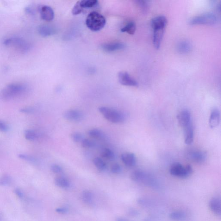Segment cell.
Listing matches in <instances>:
<instances>
[{
    "instance_id": "obj_1",
    "label": "cell",
    "mask_w": 221,
    "mask_h": 221,
    "mask_svg": "<svg viewBox=\"0 0 221 221\" xmlns=\"http://www.w3.org/2000/svg\"><path fill=\"white\" fill-rule=\"evenodd\" d=\"M28 89L27 85L24 83H12L3 88L0 96L3 100L8 101L24 94Z\"/></svg>"
},
{
    "instance_id": "obj_2",
    "label": "cell",
    "mask_w": 221,
    "mask_h": 221,
    "mask_svg": "<svg viewBox=\"0 0 221 221\" xmlns=\"http://www.w3.org/2000/svg\"><path fill=\"white\" fill-rule=\"evenodd\" d=\"M130 177L133 182L141 183L150 187L155 189L159 187V184L155 178L143 171H134L130 174Z\"/></svg>"
},
{
    "instance_id": "obj_3",
    "label": "cell",
    "mask_w": 221,
    "mask_h": 221,
    "mask_svg": "<svg viewBox=\"0 0 221 221\" xmlns=\"http://www.w3.org/2000/svg\"><path fill=\"white\" fill-rule=\"evenodd\" d=\"M3 44L7 47L14 48L21 53L27 52L30 49L29 43L24 38L18 36L7 38L4 41Z\"/></svg>"
},
{
    "instance_id": "obj_4",
    "label": "cell",
    "mask_w": 221,
    "mask_h": 221,
    "mask_svg": "<svg viewBox=\"0 0 221 221\" xmlns=\"http://www.w3.org/2000/svg\"><path fill=\"white\" fill-rule=\"evenodd\" d=\"M86 24L87 27L91 30L99 31L106 25V19L101 14L97 12L93 11L87 16Z\"/></svg>"
},
{
    "instance_id": "obj_5",
    "label": "cell",
    "mask_w": 221,
    "mask_h": 221,
    "mask_svg": "<svg viewBox=\"0 0 221 221\" xmlns=\"http://www.w3.org/2000/svg\"><path fill=\"white\" fill-rule=\"evenodd\" d=\"M99 110L105 119L110 122L118 123L123 122L125 119L124 114L109 107H100L99 108Z\"/></svg>"
},
{
    "instance_id": "obj_6",
    "label": "cell",
    "mask_w": 221,
    "mask_h": 221,
    "mask_svg": "<svg viewBox=\"0 0 221 221\" xmlns=\"http://www.w3.org/2000/svg\"><path fill=\"white\" fill-rule=\"evenodd\" d=\"M193 172V169L191 165L184 166L178 162L172 164L170 169L171 175L182 178L189 176Z\"/></svg>"
},
{
    "instance_id": "obj_7",
    "label": "cell",
    "mask_w": 221,
    "mask_h": 221,
    "mask_svg": "<svg viewBox=\"0 0 221 221\" xmlns=\"http://www.w3.org/2000/svg\"><path fill=\"white\" fill-rule=\"evenodd\" d=\"M217 22L216 15L213 13H208L202 14L192 19L190 24L192 25H214Z\"/></svg>"
},
{
    "instance_id": "obj_8",
    "label": "cell",
    "mask_w": 221,
    "mask_h": 221,
    "mask_svg": "<svg viewBox=\"0 0 221 221\" xmlns=\"http://www.w3.org/2000/svg\"><path fill=\"white\" fill-rule=\"evenodd\" d=\"M207 153L202 150H193L187 153V158L189 160L198 164L204 163L207 159Z\"/></svg>"
},
{
    "instance_id": "obj_9",
    "label": "cell",
    "mask_w": 221,
    "mask_h": 221,
    "mask_svg": "<svg viewBox=\"0 0 221 221\" xmlns=\"http://www.w3.org/2000/svg\"><path fill=\"white\" fill-rule=\"evenodd\" d=\"M177 119L180 126L184 129L192 124L191 113L187 109L182 110L179 113Z\"/></svg>"
},
{
    "instance_id": "obj_10",
    "label": "cell",
    "mask_w": 221,
    "mask_h": 221,
    "mask_svg": "<svg viewBox=\"0 0 221 221\" xmlns=\"http://www.w3.org/2000/svg\"><path fill=\"white\" fill-rule=\"evenodd\" d=\"M119 82L124 86L138 87V83L126 72H120L118 75Z\"/></svg>"
},
{
    "instance_id": "obj_11",
    "label": "cell",
    "mask_w": 221,
    "mask_h": 221,
    "mask_svg": "<svg viewBox=\"0 0 221 221\" xmlns=\"http://www.w3.org/2000/svg\"><path fill=\"white\" fill-rule=\"evenodd\" d=\"M63 117L69 121L79 122L83 119V114L79 110H70L64 113Z\"/></svg>"
},
{
    "instance_id": "obj_12",
    "label": "cell",
    "mask_w": 221,
    "mask_h": 221,
    "mask_svg": "<svg viewBox=\"0 0 221 221\" xmlns=\"http://www.w3.org/2000/svg\"><path fill=\"white\" fill-rule=\"evenodd\" d=\"M153 43L155 47L157 49H159L162 43V38L164 36L165 28L157 27L153 29Z\"/></svg>"
},
{
    "instance_id": "obj_13",
    "label": "cell",
    "mask_w": 221,
    "mask_h": 221,
    "mask_svg": "<svg viewBox=\"0 0 221 221\" xmlns=\"http://www.w3.org/2000/svg\"><path fill=\"white\" fill-rule=\"evenodd\" d=\"M41 17L46 21H50L53 20L55 16L53 10L50 7L44 5L39 7Z\"/></svg>"
},
{
    "instance_id": "obj_14",
    "label": "cell",
    "mask_w": 221,
    "mask_h": 221,
    "mask_svg": "<svg viewBox=\"0 0 221 221\" xmlns=\"http://www.w3.org/2000/svg\"><path fill=\"white\" fill-rule=\"evenodd\" d=\"M121 160L127 166L133 167L136 164L135 155L131 152H125L121 155Z\"/></svg>"
},
{
    "instance_id": "obj_15",
    "label": "cell",
    "mask_w": 221,
    "mask_h": 221,
    "mask_svg": "<svg viewBox=\"0 0 221 221\" xmlns=\"http://www.w3.org/2000/svg\"><path fill=\"white\" fill-rule=\"evenodd\" d=\"M220 121V113L217 109H213L211 113L209 120L210 126L211 129L216 128Z\"/></svg>"
},
{
    "instance_id": "obj_16",
    "label": "cell",
    "mask_w": 221,
    "mask_h": 221,
    "mask_svg": "<svg viewBox=\"0 0 221 221\" xmlns=\"http://www.w3.org/2000/svg\"><path fill=\"white\" fill-rule=\"evenodd\" d=\"M221 199L219 197H215L210 201L209 205L211 210L217 215H221Z\"/></svg>"
},
{
    "instance_id": "obj_17",
    "label": "cell",
    "mask_w": 221,
    "mask_h": 221,
    "mask_svg": "<svg viewBox=\"0 0 221 221\" xmlns=\"http://www.w3.org/2000/svg\"><path fill=\"white\" fill-rule=\"evenodd\" d=\"M124 44L119 42L105 44L102 46V49L105 51L109 52L120 50L124 48Z\"/></svg>"
},
{
    "instance_id": "obj_18",
    "label": "cell",
    "mask_w": 221,
    "mask_h": 221,
    "mask_svg": "<svg viewBox=\"0 0 221 221\" xmlns=\"http://www.w3.org/2000/svg\"><path fill=\"white\" fill-rule=\"evenodd\" d=\"M167 22V20L165 16H158L151 20V25L152 29L157 27L165 28Z\"/></svg>"
},
{
    "instance_id": "obj_19",
    "label": "cell",
    "mask_w": 221,
    "mask_h": 221,
    "mask_svg": "<svg viewBox=\"0 0 221 221\" xmlns=\"http://www.w3.org/2000/svg\"><path fill=\"white\" fill-rule=\"evenodd\" d=\"M38 31L41 36L47 37L55 34V29L47 25H42L38 28Z\"/></svg>"
},
{
    "instance_id": "obj_20",
    "label": "cell",
    "mask_w": 221,
    "mask_h": 221,
    "mask_svg": "<svg viewBox=\"0 0 221 221\" xmlns=\"http://www.w3.org/2000/svg\"><path fill=\"white\" fill-rule=\"evenodd\" d=\"M184 142L185 144L190 145L192 144L193 140V125L191 124L184 129Z\"/></svg>"
},
{
    "instance_id": "obj_21",
    "label": "cell",
    "mask_w": 221,
    "mask_h": 221,
    "mask_svg": "<svg viewBox=\"0 0 221 221\" xmlns=\"http://www.w3.org/2000/svg\"><path fill=\"white\" fill-rule=\"evenodd\" d=\"M192 49V45L186 41L180 42L177 46L178 51L181 54H187L191 52Z\"/></svg>"
},
{
    "instance_id": "obj_22",
    "label": "cell",
    "mask_w": 221,
    "mask_h": 221,
    "mask_svg": "<svg viewBox=\"0 0 221 221\" xmlns=\"http://www.w3.org/2000/svg\"><path fill=\"white\" fill-rule=\"evenodd\" d=\"M169 217L172 220L182 221L186 219L187 214L185 212L183 211H174L170 213Z\"/></svg>"
},
{
    "instance_id": "obj_23",
    "label": "cell",
    "mask_w": 221,
    "mask_h": 221,
    "mask_svg": "<svg viewBox=\"0 0 221 221\" xmlns=\"http://www.w3.org/2000/svg\"><path fill=\"white\" fill-rule=\"evenodd\" d=\"M55 183L57 186L64 188L69 187L70 186L69 181L66 178L63 177H57L55 178Z\"/></svg>"
},
{
    "instance_id": "obj_24",
    "label": "cell",
    "mask_w": 221,
    "mask_h": 221,
    "mask_svg": "<svg viewBox=\"0 0 221 221\" xmlns=\"http://www.w3.org/2000/svg\"><path fill=\"white\" fill-rule=\"evenodd\" d=\"M136 24L133 22H130L123 27L121 29V31L123 33H127L130 35H133L135 32Z\"/></svg>"
},
{
    "instance_id": "obj_25",
    "label": "cell",
    "mask_w": 221,
    "mask_h": 221,
    "mask_svg": "<svg viewBox=\"0 0 221 221\" xmlns=\"http://www.w3.org/2000/svg\"><path fill=\"white\" fill-rule=\"evenodd\" d=\"M94 164L98 170L100 171H104L106 169L107 166L104 161L99 157L95 158L93 160Z\"/></svg>"
},
{
    "instance_id": "obj_26",
    "label": "cell",
    "mask_w": 221,
    "mask_h": 221,
    "mask_svg": "<svg viewBox=\"0 0 221 221\" xmlns=\"http://www.w3.org/2000/svg\"><path fill=\"white\" fill-rule=\"evenodd\" d=\"M80 6L83 8H90L96 6L98 3L97 0H83L79 1Z\"/></svg>"
},
{
    "instance_id": "obj_27",
    "label": "cell",
    "mask_w": 221,
    "mask_h": 221,
    "mask_svg": "<svg viewBox=\"0 0 221 221\" xmlns=\"http://www.w3.org/2000/svg\"><path fill=\"white\" fill-rule=\"evenodd\" d=\"M101 156L103 158L107 160H112L115 158L114 153L109 149H105L103 150Z\"/></svg>"
},
{
    "instance_id": "obj_28",
    "label": "cell",
    "mask_w": 221,
    "mask_h": 221,
    "mask_svg": "<svg viewBox=\"0 0 221 221\" xmlns=\"http://www.w3.org/2000/svg\"><path fill=\"white\" fill-rule=\"evenodd\" d=\"M82 199L85 203L89 204L92 201V193L89 191H84L82 194Z\"/></svg>"
},
{
    "instance_id": "obj_29",
    "label": "cell",
    "mask_w": 221,
    "mask_h": 221,
    "mask_svg": "<svg viewBox=\"0 0 221 221\" xmlns=\"http://www.w3.org/2000/svg\"><path fill=\"white\" fill-rule=\"evenodd\" d=\"M88 133L89 136L95 139H101L103 137L102 131L98 129H91L88 131Z\"/></svg>"
},
{
    "instance_id": "obj_30",
    "label": "cell",
    "mask_w": 221,
    "mask_h": 221,
    "mask_svg": "<svg viewBox=\"0 0 221 221\" xmlns=\"http://www.w3.org/2000/svg\"><path fill=\"white\" fill-rule=\"evenodd\" d=\"M12 182L11 177L8 174H4L0 177V185L6 186L10 185Z\"/></svg>"
},
{
    "instance_id": "obj_31",
    "label": "cell",
    "mask_w": 221,
    "mask_h": 221,
    "mask_svg": "<svg viewBox=\"0 0 221 221\" xmlns=\"http://www.w3.org/2000/svg\"><path fill=\"white\" fill-rule=\"evenodd\" d=\"M24 136L26 140L33 141L37 138V135L34 130H26L24 131Z\"/></svg>"
},
{
    "instance_id": "obj_32",
    "label": "cell",
    "mask_w": 221,
    "mask_h": 221,
    "mask_svg": "<svg viewBox=\"0 0 221 221\" xmlns=\"http://www.w3.org/2000/svg\"><path fill=\"white\" fill-rule=\"evenodd\" d=\"M137 5L139 7L141 11L144 13H146L149 8V5L147 2L146 1H142V0H138L136 1Z\"/></svg>"
},
{
    "instance_id": "obj_33",
    "label": "cell",
    "mask_w": 221,
    "mask_h": 221,
    "mask_svg": "<svg viewBox=\"0 0 221 221\" xmlns=\"http://www.w3.org/2000/svg\"><path fill=\"white\" fill-rule=\"evenodd\" d=\"M81 144L83 147L89 148L94 147L96 143L92 140L85 139L81 141Z\"/></svg>"
},
{
    "instance_id": "obj_34",
    "label": "cell",
    "mask_w": 221,
    "mask_h": 221,
    "mask_svg": "<svg viewBox=\"0 0 221 221\" xmlns=\"http://www.w3.org/2000/svg\"><path fill=\"white\" fill-rule=\"evenodd\" d=\"M71 138L72 140L76 142H81L83 140V135L80 133L78 132H74L72 133Z\"/></svg>"
},
{
    "instance_id": "obj_35",
    "label": "cell",
    "mask_w": 221,
    "mask_h": 221,
    "mask_svg": "<svg viewBox=\"0 0 221 221\" xmlns=\"http://www.w3.org/2000/svg\"><path fill=\"white\" fill-rule=\"evenodd\" d=\"M83 9L81 7L79 3V1H78L77 2L75 6H74L72 11V13L73 15H77L81 13Z\"/></svg>"
},
{
    "instance_id": "obj_36",
    "label": "cell",
    "mask_w": 221,
    "mask_h": 221,
    "mask_svg": "<svg viewBox=\"0 0 221 221\" xmlns=\"http://www.w3.org/2000/svg\"><path fill=\"white\" fill-rule=\"evenodd\" d=\"M110 172L113 174H119L121 172V167L118 163H114L110 167Z\"/></svg>"
},
{
    "instance_id": "obj_37",
    "label": "cell",
    "mask_w": 221,
    "mask_h": 221,
    "mask_svg": "<svg viewBox=\"0 0 221 221\" xmlns=\"http://www.w3.org/2000/svg\"><path fill=\"white\" fill-rule=\"evenodd\" d=\"M51 170L54 173L59 174L62 172V168L60 166L57 164L52 165L51 166Z\"/></svg>"
},
{
    "instance_id": "obj_38",
    "label": "cell",
    "mask_w": 221,
    "mask_h": 221,
    "mask_svg": "<svg viewBox=\"0 0 221 221\" xmlns=\"http://www.w3.org/2000/svg\"><path fill=\"white\" fill-rule=\"evenodd\" d=\"M19 158L22 160H26V161H29L30 162H36V160L34 158L29 156L27 155L26 154H20L18 156Z\"/></svg>"
},
{
    "instance_id": "obj_39",
    "label": "cell",
    "mask_w": 221,
    "mask_h": 221,
    "mask_svg": "<svg viewBox=\"0 0 221 221\" xmlns=\"http://www.w3.org/2000/svg\"><path fill=\"white\" fill-rule=\"evenodd\" d=\"M8 130V126L6 123L2 120H0V131L2 132H7Z\"/></svg>"
},
{
    "instance_id": "obj_40",
    "label": "cell",
    "mask_w": 221,
    "mask_h": 221,
    "mask_svg": "<svg viewBox=\"0 0 221 221\" xmlns=\"http://www.w3.org/2000/svg\"><path fill=\"white\" fill-rule=\"evenodd\" d=\"M138 203L140 204L141 205L144 206H149L150 203L147 200L143 199L140 198L138 200Z\"/></svg>"
},
{
    "instance_id": "obj_41",
    "label": "cell",
    "mask_w": 221,
    "mask_h": 221,
    "mask_svg": "<svg viewBox=\"0 0 221 221\" xmlns=\"http://www.w3.org/2000/svg\"><path fill=\"white\" fill-rule=\"evenodd\" d=\"M14 192H15L16 195L20 198L21 199L22 198L24 197V193L20 189L16 188V189L14 190Z\"/></svg>"
},
{
    "instance_id": "obj_42",
    "label": "cell",
    "mask_w": 221,
    "mask_h": 221,
    "mask_svg": "<svg viewBox=\"0 0 221 221\" xmlns=\"http://www.w3.org/2000/svg\"><path fill=\"white\" fill-rule=\"evenodd\" d=\"M20 112L24 113H29L34 111V109L31 108H22L20 109Z\"/></svg>"
},
{
    "instance_id": "obj_43",
    "label": "cell",
    "mask_w": 221,
    "mask_h": 221,
    "mask_svg": "<svg viewBox=\"0 0 221 221\" xmlns=\"http://www.w3.org/2000/svg\"><path fill=\"white\" fill-rule=\"evenodd\" d=\"M56 211L57 213L65 214L67 212V209L65 207H60L56 209Z\"/></svg>"
},
{
    "instance_id": "obj_44",
    "label": "cell",
    "mask_w": 221,
    "mask_h": 221,
    "mask_svg": "<svg viewBox=\"0 0 221 221\" xmlns=\"http://www.w3.org/2000/svg\"><path fill=\"white\" fill-rule=\"evenodd\" d=\"M139 214V213L137 211L134 210H131L130 211V214L132 216H136Z\"/></svg>"
},
{
    "instance_id": "obj_45",
    "label": "cell",
    "mask_w": 221,
    "mask_h": 221,
    "mask_svg": "<svg viewBox=\"0 0 221 221\" xmlns=\"http://www.w3.org/2000/svg\"><path fill=\"white\" fill-rule=\"evenodd\" d=\"M116 221H130L129 220L124 218H118L117 219Z\"/></svg>"
},
{
    "instance_id": "obj_46",
    "label": "cell",
    "mask_w": 221,
    "mask_h": 221,
    "mask_svg": "<svg viewBox=\"0 0 221 221\" xmlns=\"http://www.w3.org/2000/svg\"><path fill=\"white\" fill-rule=\"evenodd\" d=\"M0 221H1V217H0Z\"/></svg>"
}]
</instances>
